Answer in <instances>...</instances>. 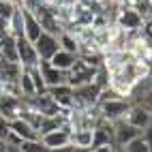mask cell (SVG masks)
Masks as SVG:
<instances>
[{
  "label": "cell",
  "instance_id": "obj_1",
  "mask_svg": "<svg viewBox=\"0 0 152 152\" xmlns=\"http://www.w3.org/2000/svg\"><path fill=\"white\" fill-rule=\"evenodd\" d=\"M73 107L71 109H88V107H94L99 105V99H101V88L94 79L88 84L82 86H73Z\"/></svg>",
  "mask_w": 152,
  "mask_h": 152
},
{
  "label": "cell",
  "instance_id": "obj_2",
  "mask_svg": "<svg viewBox=\"0 0 152 152\" xmlns=\"http://www.w3.org/2000/svg\"><path fill=\"white\" fill-rule=\"evenodd\" d=\"M133 101L129 96H118V99H107V101H101L99 103V109H101V116L105 120H120V118H126Z\"/></svg>",
  "mask_w": 152,
  "mask_h": 152
},
{
  "label": "cell",
  "instance_id": "obj_3",
  "mask_svg": "<svg viewBox=\"0 0 152 152\" xmlns=\"http://www.w3.org/2000/svg\"><path fill=\"white\" fill-rule=\"evenodd\" d=\"M17 39V54H19V64L24 69H32L41 64V56H39L34 43L26 37H15Z\"/></svg>",
  "mask_w": 152,
  "mask_h": 152
},
{
  "label": "cell",
  "instance_id": "obj_4",
  "mask_svg": "<svg viewBox=\"0 0 152 152\" xmlns=\"http://www.w3.org/2000/svg\"><path fill=\"white\" fill-rule=\"evenodd\" d=\"M141 135V129L133 126L126 118L114 120V141H116V150H124V146L129 144L133 137Z\"/></svg>",
  "mask_w": 152,
  "mask_h": 152
},
{
  "label": "cell",
  "instance_id": "obj_5",
  "mask_svg": "<svg viewBox=\"0 0 152 152\" xmlns=\"http://www.w3.org/2000/svg\"><path fill=\"white\" fill-rule=\"evenodd\" d=\"M96 69L99 66H92V64H88L86 60L77 58L75 64L71 66V71H69V84L71 86H82V84L92 82L94 75H96Z\"/></svg>",
  "mask_w": 152,
  "mask_h": 152
},
{
  "label": "cell",
  "instance_id": "obj_6",
  "mask_svg": "<svg viewBox=\"0 0 152 152\" xmlns=\"http://www.w3.org/2000/svg\"><path fill=\"white\" fill-rule=\"evenodd\" d=\"M71 131H73V126H71L69 120H66L64 126H60L56 131H49V133H43L41 139H43V144H45L47 150H62L71 141Z\"/></svg>",
  "mask_w": 152,
  "mask_h": 152
},
{
  "label": "cell",
  "instance_id": "obj_7",
  "mask_svg": "<svg viewBox=\"0 0 152 152\" xmlns=\"http://www.w3.org/2000/svg\"><path fill=\"white\" fill-rule=\"evenodd\" d=\"M116 24H120L126 30H139V28H144L146 19L133 4H122V9H120V13L116 17Z\"/></svg>",
  "mask_w": 152,
  "mask_h": 152
},
{
  "label": "cell",
  "instance_id": "obj_8",
  "mask_svg": "<svg viewBox=\"0 0 152 152\" xmlns=\"http://www.w3.org/2000/svg\"><path fill=\"white\" fill-rule=\"evenodd\" d=\"M34 47L39 56H41V60H52V56L60 49V39L58 34H52V32H41V37L34 41Z\"/></svg>",
  "mask_w": 152,
  "mask_h": 152
},
{
  "label": "cell",
  "instance_id": "obj_9",
  "mask_svg": "<svg viewBox=\"0 0 152 152\" xmlns=\"http://www.w3.org/2000/svg\"><path fill=\"white\" fill-rule=\"evenodd\" d=\"M39 69H41V73H43V77H45V84H47V88H52V86H58V84H64V82H69V71H62V69L54 66L52 62H49V60H41Z\"/></svg>",
  "mask_w": 152,
  "mask_h": 152
},
{
  "label": "cell",
  "instance_id": "obj_10",
  "mask_svg": "<svg viewBox=\"0 0 152 152\" xmlns=\"http://www.w3.org/2000/svg\"><path fill=\"white\" fill-rule=\"evenodd\" d=\"M126 120H129L133 126H137V129L144 131V129L152 122V111L146 109L141 103H133V105H131V109H129V114H126Z\"/></svg>",
  "mask_w": 152,
  "mask_h": 152
},
{
  "label": "cell",
  "instance_id": "obj_11",
  "mask_svg": "<svg viewBox=\"0 0 152 152\" xmlns=\"http://www.w3.org/2000/svg\"><path fill=\"white\" fill-rule=\"evenodd\" d=\"M19 107H22V96L9 94V92H0V114L4 118L13 120L19 116Z\"/></svg>",
  "mask_w": 152,
  "mask_h": 152
},
{
  "label": "cell",
  "instance_id": "obj_12",
  "mask_svg": "<svg viewBox=\"0 0 152 152\" xmlns=\"http://www.w3.org/2000/svg\"><path fill=\"white\" fill-rule=\"evenodd\" d=\"M73 90H75L73 86H71L69 82H64V84H58V86L47 88V92L58 101V105H60V107L71 109V107H73Z\"/></svg>",
  "mask_w": 152,
  "mask_h": 152
},
{
  "label": "cell",
  "instance_id": "obj_13",
  "mask_svg": "<svg viewBox=\"0 0 152 152\" xmlns=\"http://www.w3.org/2000/svg\"><path fill=\"white\" fill-rule=\"evenodd\" d=\"M41 32H43V26H41V22H39V17L32 11L24 9V37L34 43L37 39L41 37Z\"/></svg>",
  "mask_w": 152,
  "mask_h": 152
},
{
  "label": "cell",
  "instance_id": "obj_14",
  "mask_svg": "<svg viewBox=\"0 0 152 152\" xmlns=\"http://www.w3.org/2000/svg\"><path fill=\"white\" fill-rule=\"evenodd\" d=\"M11 131H15L22 139H39V137H41L39 129H34V126L30 124L28 120H24L22 116H17V118L11 120Z\"/></svg>",
  "mask_w": 152,
  "mask_h": 152
},
{
  "label": "cell",
  "instance_id": "obj_15",
  "mask_svg": "<svg viewBox=\"0 0 152 152\" xmlns=\"http://www.w3.org/2000/svg\"><path fill=\"white\" fill-rule=\"evenodd\" d=\"M77 58H79L77 54H73V52H69V49H62V47H60L58 52L52 56L49 62H52L54 66H58V69H62V71H71V66L75 64Z\"/></svg>",
  "mask_w": 152,
  "mask_h": 152
},
{
  "label": "cell",
  "instance_id": "obj_16",
  "mask_svg": "<svg viewBox=\"0 0 152 152\" xmlns=\"http://www.w3.org/2000/svg\"><path fill=\"white\" fill-rule=\"evenodd\" d=\"M71 141L77 146V150H90L92 146V129H73L71 131Z\"/></svg>",
  "mask_w": 152,
  "mask_h": 152
},
{
  "label": "cell",
  "instance_id": "obj_17",
  "mask_svg": "<svg viewBox=\"0 0 152 152\" xmlns=\"http://www.w3.org/2000/svg\"><path fill=\"white\" fill-rule=\"evenodd\" d=\"M69 114V111H66ZM66 114H56V116H43L41 120V126H39V133H49V131H56L60 126L66 124Z\"/></svg>",
  "mask_w": 152,
  "mask_h": 152
},
{
  "label": "cell",
  "instance_id": "obj_18",
  "mask_svg": "<svg viewBox=\"0 0 152 152\" xmlns=\"http://www.w3.org/2000/svg\"><path fill=\"white\" fill-rule=\"evenodd\" d=\"M9 34L24 37V7H17L9 19Z\"/></svg>",
  "mask_w": 152,
  "mask_h": 152
},
{
  "label": "cell",
  "instance_id": "obj_19",
  "mask_svg": "<svg viewBox=\"0 0 152 152\" xmlns=\"http://www.w3.org/2000/svg\"><path fill=\"white\" fill-rule=\"evenodd\" d=\"M17 84H19V92H22V96H34V94H37L34 82H32V77H30V73H28L26 69H24V73L19 75Z\"/></svg>",
  "mask_w": 152,
  "mask_h": 152
},
{
  "label": "cell",
  "instance_id": "obj_20",
  "mask_svg": "<svg viewBox=\"0 0 152 152\" xmlns=\"http://www.w3.org/2000/svg\"><path fill=\"white\" fill-rule=\"evenodd\" d=\"M58 39H60V47H62V49H69V52H73V54L79 52V41H77V37H75L73 32L62 30Z\"/></svg>",
  "mask_w": 152,
  "mask_h": 152
},
{
  "label": "cell",
  "instance_id": "obj_21",
  "mask_svg": "<svg viewBox=\"0 0 152 152\" xmlns=\"http://www.w3.org/2000/svg\"><path fill=\"white\" fill-rule=\"evenodd\" d=\"M30 77H32V82H34V88H37V94H41V92H47V84H45V77L41 73V69L39 66H32V69H26Z\"/></svg>",
  "mask_w": 152,
  "mask_h": 152
},
{
  "label": "cell",
  "instance_id": "obj_22",
  "mask_svg": "<svg viewBox=\"0 0 152 152\" xmlns=\"http://www.w3.org/2000/svg\"><path fill=\"white\" fill-rule=\"evenodd\" d=\"M19 152H47L43 139H24L22 146H19Z\"/></svg>",
  "mask_w": 152,
  "mask_h": 152
},
{
  "label": "cell",
  "instance_id": "obj_23",
  "mask_svg": "<svg viewBox=\"0 0 152 152\" xmlns=\"http://www.w3.org/2000/svg\"><path fill=\"white\" fill-rule=\"evenodd\" d=\"M124 150H126V152H150V146L146 144L144 135H137V137H133V139L124 146Z\"/></svg>",
  "mask_w": 152,
  "mask_h": 152
},
{
  "label": "cell",
  "instance_id": "obj_24",
  "mask_svg": "<svg viewBox=\"0 0 152 152\" xmlns=\"http://www.w3.org/2000/svg\"><path fill=\"white\" fill-rule=\"evenodd\" d=\"M9 131H11V120L4 118L2 114H0V139H7Z\"/></svg>",
  "mask_w": 152,
  "mask_h": 152
},
{
  "label": "cell",
  "instance_id": "obj_25",
  "mask_svg": "<svg viewBox=\"0 0 152 152\" xmlns=\"http://www.w3.org/2000/svg\"><path fill=\"white\" fill-rule=\"evenodd\" d=\"M137 103H141V105H144L146 109H150V111H152V88H150L148 92H146L144 96H141V99L137 101Z\"/></svg>",
  "mask_w": 152,
  "mask_h": 152
},
{
  "label": "cell",
  "instance_id": "obj_26",
  "mask_svg": "<svg viewBox=\"0 0 152 152\" xmlns=\"http://www.w3.org/2000/svg\"><path fill=\"white\" fill-rule=\"evenodd\" d=\"M141 135H144V139H146V144L150 146V150H152V122L144 129V131H141Z\"/></svg>",
  "mask_w": 152,
  "mask_h": 152
}]
</instances>
